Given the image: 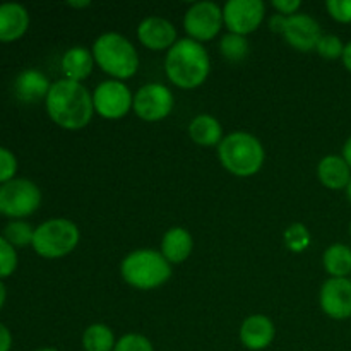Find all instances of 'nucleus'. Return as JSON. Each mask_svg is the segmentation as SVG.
I'll use <instances>...</instances> for the list:
<instances>
[{"label": "nucleus", "mask_w": 351, "mask_h": 351, "mask_svg": "<svg viewBox=\"0 0 351 351\" xmlns=\"http://www.w3.org/2000/svg\"><path fill=\"white\" fill-rule=\"evenodd\" d=\"M113 351H154V348L153 343L144 335L129 332V335H123L122 338L117 339L115 350Z\"/></svg>", "instance_id": "nucleus-28"}, {"label": "nucleus", "mask_w": 351, "mask_h": 351, "mask_svg": "<svg viewBox=\"0 0 351 351\" xmlns=\"http://www.w3.org/2000/svg\"><path fill=\"white\" fill-rule=\"evenodd\" d=\"M218 158L223 168L235 177H252L263 168L266 153L254 134L237 130L223 137L218 146Z\"/></svg>", "instance_id": "nucleus-4"}, {"label": "nucleus", "mask_w": 351, "mask_h": 351, "mask_svg": "<svg viewBox=\"0 0 351 351\" xmlns=\"http://www.w3.org/2000/svg\"><path fill=\"white\" fill-rule=\"evenodd\" d=\"M315 51L326 60H338L343 57L345 45H343L341 38L336 36V34H322L317 47H315Z\"/></svg>", "instance_id": "nucleus-27"}, {"label": "nucleus", "mask_w": 351, "mask_h": 351, "mask_svg": "<svg viewBox=\"0 0 351 351\" xmlns=\"http://www.w3.org/2000/svg\"><path fill=\"white\" fill-rule=\"evenodd\" d=\"M281 36L290 47L298 51L315 50L322 36L321 24L308 14H293L287 19V26Z\"/></svg>", "instance_id": "nucleus-13"}, {"label": "nucleus", "mask_w": 351, "mask_h": 351, "mask_svg": "<svg viewBox=\"0 0 351 351\" xmlns=\"http://www.w3.org/2000/svg\"><path fill=\"white\" fill-rule=\"evenodd\" d=\"M40 204V187L27 178H14L0 185V215L7 218H26L33 215Z\"/></svg>", "instance_id": "nucleus-7"}, {"label": "nucleus", "mask_w": 351, "mask_h": 351, "mask_svg": "<svg viewBox=\"0 0 351 351\" xmlns=\"http://www.w3.org/2000/svg\"><path fill=\"white\" fill-rule=\"evenodd\" d=\"M341 156H343V160H345L346 163H348V167L351 168V136L348 137V139H346L345 146H343Z\"/></svg>", "instance_id": "nucleus-36"}, {"label": "nucleus", "mask_w": 351, "mask_h": 351, "mask_svg": "<svg viewBox=\"0 0 351 351\" xmlns=\"http://www.w3.org/2000/svg\"><path fill=\"white\" fill-rule=\"evenodd\" d=\"M240 343L250 351H261L271 346L276 336L274 322L267 315L254 314L249 315L240 326Z\"/></svg>", "instance_id": "nucleus-15"}, {"label": "nucleus", "mask_w": 351, "mask_h": 351, "mask_svg": "<svg viewBox=\"0 0 351 351\" xmlns=\"http://www.w3.org/2000/svg\"><path fill=\"white\" fill-rule=\"evenodd\" d=\"M81 240L77 225L67 218H51L34 228L33 249L45 259H60L71 254Z\"/></svg>", "instance_id": "nucleus-6"}, {"label": "nucleus", "mask_w": 351, "mask_h": 351, "mask_svg": "<svg viewBox=\"0 0 351 351\" xmlns=\"http://www.w3.org/2000/svg\"><path fill=\"white\" fill-rule=\"evenodd\" d=\"M287 16H281V14H274L269 19V29L276 34H283L285 26H287Z\"/></svg>", "instance_id": "nucleus-33"}, {"label": "nucleus", "mask_w": 351, "mask_h": 351, "mask_svg": "<svg viewBox=\"0 0 351 351\" xmlns=\"http://www.w3.org/2000/svg\"><path fill=\"white\" fill-rule=\"evenodd\" d=\"M33 237L34 230L29 223L21 221V219H16V221H10L9 225L3 228V239L10 243V245L16 249V247H27L33 245Z\"/></svg>", "instance_id": "nucleus-25"}, {"label": "nucleus", "mask_w": 351, "mask_h": 351, "mask_svg": "<svg viewBox=\"0 0 351 351\" xmlns=\"http://www.w3.org/2000/svg\"><path fill=\"white\" fill-rule=\"evenodd\" d=\"M271 5H273V9L276 10V14L290 17L298 12V9L302 7V2L300 0H273Z\"/></svg>", "instance_id": "nucleus-32"}, {"label": "nucleus", "mask_w": 351, "mask_h": 351, "mask_svg": "<svg viewBox=\"0 0 351 351\" xmlns=\"http://www.w3.org/2000/svg\"><path fill=\"white\" fill-rule=\"evenodd\" d=\"M326 9L338 23L351 24V0H328Z\"/></svg>", "instance_id": "nucleus-31"}, {"label": "nucleus", "mask_w": 351, "mask_h": 351, "mask_svg": "<svg viewBox=\"0 0 351 351\" xmlns=\"http://www.w3.org/2000/svg\"><path fill=\"white\" fill-rule=\"evenodd\" d=\"M69 7H74V9H86V7H91L89 0H71L67 2Z\"/></svg>", "instance_id": "nucleus-37"}, {"label": "nucleus", "mask_w": 351, "mask_h": 351, "mask_svg": "<svg viewBox=\"0 0 351 351\" xmlns=\"http://www.w3.org/2000/svg\"><path fill=\"white\" fill-rule=\"evenodd\" d=\"M29 27V14L21 3H0V41L10 43L23 36Z\"/></svg>", "instance_id": "nucleus-16"}, {"label": "nucleus", "mask_w": 351, "mask_h": 351, "mask_svg": "<svg viewBox=\"0 0 351 351\" xmlns=\"http://www.w3.org/2000/svg\"><path fill=\"white\" fill-rule=\"evenodd\" d=\"M175 106L173 93L170 88L160 82H149L137 89L134 95L132 110L144 122H160L171 113Z\"/></svg>", "instance_id": "nucleus-10"}, {"label": "nucleus", "mask_w": 351, "mask_h": 351, "mask_svg": "<svg viewBox=\"0 0 351 351\" xmlns=\"http://www.w3.org/2000/svg\"><path fill=\"white\" fill-rule=\"evenodd\" d=\"M317 178L326 189H331V191H341V189H345L346 191L351 180V168L343 160V156L328 154V156H324L319 161Z\"/></svg>", "instance_id": "nucleus-18"}, {"label": "nucleus", "mask_w": 351, "mask_h": 351, "mask_svg": "<svg viewBox=\"0 0 351 351\" xmlns=\"http://www.w3.org/2000/svg\"><path fill=\"white\" fill-rule=\"evenodd\" d=\"M50 81L43 72L36 71V69H27L23 71L16 79V95L21 101L26 103H36L40 99H47L48 93H50Z\"/></svg>", "instance_id": "nucleus-19"}, {"label": "nucleus", "mask_w": 351, "mask_h": 351, "mask_svg": "<svg viewBox=\"0 0 351 351\" xmlns=\"http://www.w3.org/2000/svg\"><path fill=\"white\" fill-rule=\"evenodd\" d=\"M95 112L106 120H119L125 117L134 106V95L123 81L108 79L96 86L93 93Z\"/></svg>", "instance_id": "nucleus-9"}, {"label": "nucleus", "mask_w": 351, "mask_h": 351, "mask_svg": "<svg viewBox=\"0 0 351 351\" xmlns=\"http://www.w3.org/2000/svg\"><path fill=\"white\" fill-rule=\"evenodd\" d=\"M189 136L195 144L204 147L219 146L225 137L219 120L213 115H206V113L197 115L189 123Z\"/></svg>", "instance_id": "nucleus-21"}, {"label": "nucleus", "mask_w": 351, "mask_h": 351, "mask_svg": "<svg viewBox=\"0 0 351 351\" xmlns=\"http://www.w3.org/2000/svg\"><path fill=\"white\" fill-rule=\"evenodd\" d=\"M137 40L153 51L170 50L177 43V27L165 17H146L137 26Z\"/></svg>", "instance_id": "nucleus-14"}, {"label": "nucleus", "mask_w": 351, "mask_h": 351, "mask_svg": "<svg viewBox=\"0 0 351 351\" xmlns=\"http://www.w3.org/2000/svg\"><path fill=\"white\" fill-rule=\"evenodd\" d=\"M312 242L311 232L307 230V226L302 225V223H293V225L288 226L285 230V245L288 250L295 254L305 252L308 249Z\"/></svg>", "instance_id": "nucleus-26"}, {"label": "nucleus", "mask_w": 351, "mask_h": 351, "mask_svg": "<svg viewBox=\"0 0 351 351\" xmlns=\"http://www.w3.org/2000/svg\"><path fill=\"white\" fill-rule=\"evenodd\" d=\"M219 50L226 60L240 62L249 55V41H247V36H242V34L228 33L219 41Z\"/></svg>", "instance_id": "nucleus-24"}, {"label": "nucleus", "mask_w": 351, "mask_h": 351, "mask_svg": "<svg viewBox=\"0 0 351 351\" xmlns=\"http://www.w3.org/2000/svg\"><path fill=\"white\" fill-rule=\"evenodd\" d=\"M36 351H58L57 348H40V350H36Z\"/></svg>", "instance_id": "nucleus-40"}, {"label": "nucleus", "mask_w": 351, "mask_h": 351, "mask_svg": "<svg viewBox=\"0 0 351 351\" xmlns=\"http://www.w3.org/2000/svg\"><path fill=\"white\" fill-rule=\"evenodd\" d=\"M120 274L129 287L141 291L156 290L171 278V264L160 250L137 249L127 254L120 264Z\"/></svg>", "instance_id": "nucleus-5"}, {"label": "nucleus", "mask_w": 351, "mask_h": 351, "mask_svg": "<svg viewBox=\"0 0 351 351\" xmlns=\"http://www.w3.org/2000/svg\"><path fill=\"white\" fill-rule=\"evenodd\" d=\"M45 105L53 123L65 130L84 129L95 115L93 95L88 88L65 77L51 84Z\"/></svg>", "instance_id": "nucleus-1"}, {"label": "nucleus", "mask_w": 351, "mask_h": 351, "mask_svg": "<svg viewBox=\"0 0 351 351\" xmlns=\"http://www.w3.org/2000/svg\"><path fill=\"white\" fill-rule=\"evenodd\" d=\"M17 267V252L3 237H0V280L14 274Z\"/></svg>", "instance_id": "nucleus-29"}, {"label": "nucleus", "mask_w": 351, "mask_h": 351, "mask_svg": "<svg viewBox=\"0 0 351 351\" xmlns=\"http://www.w3.org/2000/svg\"><path fill=\"white\" fill-rule=\"evenodd\" d=\"M17 171V160L7 147L0 146V184H7V182L14 180Z\"/></svg>", "instance_id": "nucleus-30"}, {"label": "nucleus", "mask_w": 351, "mask_h": 351, "mask_svg": "<svg viewBox=\"0 0 351 351\" xmlns=\"http://www.w3.org/2000/svg\"><path fill=\"white\" fill-rule=\"evenodd\" d=\"M322 264L331 278H348L351 274V249L345 243H332L324 250Z\"/></svg>", "instance_id": "nucleus-22"}, {"label": "nucleus", "mask_w": 351, "mask_h": 351, "mask_svg": "<svg viewBox=\"0 0 351 351\" xmlns=\"http://www.w3.org/2000/svg\"><path fill=\"white\" fill-rule=\"evenodd\" d=\"M341 60H343V65L346 67V71L351 72V41L345 45V51H343Z\"/></svg>", "instance_id": "nucleus-35"}, {"label": "nucleus", "mask_w": 351, "mask_h": 351, "mask_svg": "<svg viewBox=\"0 0 351 351\" xmlns=\"http://www.w3.org/2000/svg\"><path fill=\"white\" fill-rule=\"evenodd\" d=\"M82 348L84 351H113L115 350L117 339L112 328L101 322L88 326L82 332Z\"/></svg>", "instance_id": "nucleus-23"}, {"label": "nucleus", "mask_w": 351, "mask_h": 351, "mask_svg": "<svg viewBox=\"0 0 351 351\" xmlns=\"http://www.w3.org/2000/svg\"><path fill=\"white\" fill-rule=\"evenodd\" d=\"M322 312L335 321L351 317V280L350 278H329L322 283L319 293Z\"/></svg>", "instance_id": "nucleus-12"}, {"label": "nucleus", "mask_w": 351, "mask_h": 351, "mask_svg": "<svg viewBox=\"0 0 351 351\" xmlns=\"http://www.w3.org/2000/svg\"><path fill=\"white\" fill-rule=\"evenodd\" d=\"M192 249H194V240H192L191 232L182 226H173V228L167 230L161 239L160 252L170 264L185 263L191 257Z\"/></svg>", "instance_id": "nucleus-17"}, {"label": "nucleus", "mask_w": 351, "mask_h": 351, "mask_svg": "<svg viewBox=\"0 0 351 351\" xmlns=\"http://www.w3.org/2000/svg\"><path fill=\"white\" fill-rule=\"evenodd\" d=\"M223 7L211 0L192 3L184 16V29L194 41H211L223 27Z\"/></svg>", "instance_id": "nucleus-8"}, {"label": "nucleus", "mask_w": 351, "mask_h": 351, "mask_svg": "<svg viewBox=\"0 0 351 351\" xmlns=\"http://www.w3.org/2000/svg\"><path fill=\"white\" fill-rule=\"evenodd\" d=\"M350 235H351V221H350Z\"/></svg>", "instance_id": "nucleus-41"}, {"label": "nucleus", "mask_w": 351, "mask_h": 351, "mask_svg": "<svg viewBox=\"0 0 351 351\" xmlns=\"http://www.w3.org/2000/svg\"><path fill=\"white\" fill-rule=\"evenodd\" d=\"M91 51L95 64L117 81L134 77L139 69V55L132 41L115 31L99 34L93 43Z\"/></svg>", "instance_id": "nucleus-3"}, {"label": "nucleus", "mask_w": 351, "mask_h": 351, "mask_svg": "<svg viewBox=\"0 0 351 351\" xmlns=\"http://www.w3.org/2000/svg\"><path fill=\"white\" fill-rule=\"evenodd\" d=\"M165 72L177 88L195 89L208 79L211 72V58L204 45L191 38H184L168 50Z\"/></svg>", "instance_id": "nucleus-2"}, {"label": "nucleus", "mask_w": 351, "mask_h": 351, "mask_svg": "<svg viewBox=\"0 0 351 351\" xmlns=\"http://www.w3.org/2000/svg\"><path fill=\"white\" fill-rule=\"evenodd\" d=\"M62 72L65 79L74 82H82L91 75L95 67V57L93 51L84 47H72L62 57Z\"/></svg>", "instance_id": "nucleus-20"}, {"label": "nucleus", "mask_w": 351, "mask_h": 351, "mask_svg": "<svg viewBox=\"0 0 351 351\" xmlns=\"http://www.w3.org/2000/svg\"><path fill=\"white\" fill-rule=\"evenodd\" d=\"M346 195H348V199H350V202H351V180H350L348 187H346Z\"/></svg>", "instance_id": "nucleus-39"}, {"label": "nucleus", "mask_w": 351, "mask_h": 351, "mask_svg": "<svg viewBox=\"0 0 351 351\" xmlns=\"http://www.w3.org/2000/svg\"><path fill=\"white\" fill-rule=\"evenodd\" d=\"M12 346V335L9 329L0 322V351H9Z\"/></svg>", "instance_id": "nucleus-34"}, {"label": "nucleus", "mask_w": 351, "mask_h": 351, "mask_svg": "<svg viewBox=\"0 0 351 351\" xmlns=\"http://www.w3.org/2000/svg\"><path fill=\"white\" fill-rule=\"evenodd\" d=\"M264 16L266 3L263 0H228L223 5V23L228 33L247 36L263 24Z\"/></svg>", "instance_id": "nucleus-11"}, {"label": "nucleus", "mask_w": 351, "mask_h": 351, "mask_svg": "<svg viewBox=\"0 0 351 351\" xmlns=\"http://www.w3.org/2000/svg\"><path fill=\"white\" fill-rule=\"evenodd\" d=\"M5 297H7V293H5V287H3L2 281H0V308H2L3 302H5Z\"/></svg>", "instance_id": "nucleus-38"}]
</instances>
